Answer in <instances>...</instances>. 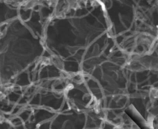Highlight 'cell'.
Here are the masks:
<instances>
[{"label": "cell", "instance_id": "cell-1", "mask_svg": "<svg viewBox=\"0 0 158 129\" xmlns=\"http://www.w3.org/2000/svg\"><path fill=\"white\" fill-rule=\"evenodd\" d=\"M152 127L153 129H158V114L156 115L152 121Z\"/></svg>", "mask_w": 158, "mask_h": 129}]
</instances>
